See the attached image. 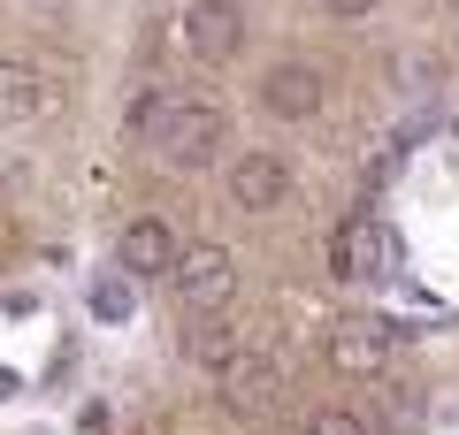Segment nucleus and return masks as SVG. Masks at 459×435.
Returning a JSON list of instances; mask_svg holds the SVG:
<instances>
[{"mask_svg":"<svg viewBox=\"0 0 459 435\" xmlns=\"http://www.w3.org/2000/svg\"><path fill=\"white\" fill-rule=\"evenodd\" d=\"M153 161H161L169 176H199V168H222V161H230V115L214 107V99H184L177 123L153 138Z\"/></svg>","mask_w":459,"mask_h":435,"instance_id":"obj_1","label":"nucleus"},{"mask_svg":"<svg viewBox=\"0 0 459 435\" xmlns=\"http://www.w3.org/2000/svg\"><path fill=\"white\" fill-rule=\"evenodd\" d=\"M214 397H222L230 420H276L283 405H291V374H283L276 352H261V344H246V352L230 359L222 374H214Z\"/></svg>","mask_w":459,"mask_h":435,"instance_id":"obj_2","label":"nucleus"},{"mask_svg":"<svg viewBox=\"0 0 459 435\" xmlns=\"http://www.w3.org/2000/svg\"><path fill=\"white\" fill-rule=\"evenodd\" d=\"M238 252L214 237H192L177 252V268H169V290H177V306L184 313H230V298H238Z\"/></svg>","mask_w":459,"mask_h":435,"instance_id":"obj_3","label":"nucleus"},{"mask_svg":"<svg viewBox=\"0 0 459 435\" xmlns=\"http://www.w3.org/2000/svg\"><path fill=\"white\" fill-rule=\"evenodd\" d=\"M291 192H299L291 161H283V153H268V145H246V153H230V161H222V199L246 214V222L283 214V207H291Z\"/></svg>","mask_w":459,"mask_h":435,"instance_id":"obj_4","label":"nucleus"},{"mask_svg":"<svg viewBox=\"0 0 459 435\" xmlns=\"http://www.w3.org/2000/svg\"><path fill=\"white\" fill-rule=\"evenodd\" d=\"M177 47L192 54L199 69H222L246 54V8L238 0H184V16H177Z\"/></svg>","mask_w":459,"mask_h":435,"instance_id":"obj_5","label":"nucleus"},{"mask_svg":"<svg viewBox=\"0 0 459 435\" xmlns=\"http://www.w3.org/2000/svg\"><path fill=\"white\" fill-rule=\"evenodd\" d=\"M253 99H261V115L268 123H314V115L329 107V77L307 62V54H291V62H268L261 69V84H253Z\"/></svg>","mask_w":459,"mask_h":435,"instance_id":"obj_6","label":"nucleus"},{"mask_svg":"<svg viewBox=\"0 0 459 435\" xmlns=\"http://www.w3.org/2000/svg\"><path fill=\"white\" fill-rule=\"evenodd\" d=\"M177 252H184V237H177V222H169V214H131V222L115 229V268L131 275V283L169 275V268H177Z\"/></svg>","mask_w":459,"mask_h":435,"instance_id":"obj_7","label":"nucleus"},{"mask_svg":"<svg viewBox=\"0 0 459 435\" xmlns=\"http://www.w3.org/2000/svg\"><path fill=\"white\" fill-rule=\"evenodd\" d=\"M322 367L337 374V382H368V389H376L383 374H391V328H376V321H344V328H329Z\"/></svg>","mask_w":459,"mask_h":435,"instance_id":"obj_8","label":"nucleus"},{"mask_svg":"<svg viewBox=\"0 0 459 435\" xmlns=\"http://www.w3.org/2000/svg\"><path fill=\"white\" fill-rule=\"evenodd\" d=\"M54 107V77L23 54H0V130H31Z\"/></svg>","mask_w":459,"mask_h":435,"instance_id":"obj_9","label":"nucleus"},{"mask_svg":"<svg viewBox=\"0 0 459 435\" xmlns=\"http://www.w3.org/2000/svg\"><path fill=\"white\" fill-rule=\"evenodd\" d=\"M192 367H207V374H222L230 359L246 352V328L230 321V313H184V344H177Z\"/></svg>","mask_w":459,"mask_h":435,"instance_id":"obj_10","label":"nucleus"},{"mask_svg":"<svg viewBox=\"0 0 459 435\" xmlns=\"http://www.w3.org/2000/svg\"><path fill=\"white\" fill-rule=\"evenodd\" d=\"M184 99H192V92H177V84H138L131 107H123V138H146V145H153L169 123H177Z\"/></svg>","mask_w":459,"mask_h":435,"instance_id":"obj_11","label":"nucleus"},{"mask_svg":"<svg viewBox=\"0 0 459 435\" xmlns=\"http://www.w3.org/2000/svg\"><path fill=\"white\" fill-rule=\"evenodd\" d=\"M84 306H92V321H108V328H115V321H131V306H138L131 275H123V268H108L92 290H84Z\"/></svg>","mask_w":459,"mask_h":435,"instance_id":"obj_12","label":"nucleus"},{"mask_svg":"<svg viewBox=\"0 0 459 435\" xmlns=\"http://www.w3.org/2000/svg\"><path fill=\"white\" fill-rule=\"evenodd\" d=\"M376 420H383V428H421V389L383 374V382H376Z\"/></svg>","mask_w":459,"mask_h":435,"instance_id":"obj_13","label":"nucleus"},{"mask_svg":"<svg viewBox=\"0 0 459 435\" xmlns=\"http://www.w3.org/2000/svg\"><path fill=\"white\" fill-rule=\"evenodd\" d=\"M299 435H376V420L352 413V405H314V413L299 420Z\"/></svg>","mask_w":459,"mask_h":435,"instance_id":"obj_14","label":"nucleus"},{"mask_svg":"<svg viewBox=\"0 0 459 435\" xmlns=\"http://www.w3.org/2000/svg\"><path fill=\"white\" fill-rule=\"evenodd\" d=\"M376 8H383V0H322V16H329V23H368Z\"/></svg>","mask_w":459,"mask_h":435,"instance_id":"obj_15","label":"nucleus"},{"mask_svg":"<svg viewBox=\"0 0 459 435\" xmlns=\"http://www.w3.org/2000/svg\"><path fill=\"white\" fill-rule=\"evenodd\" d=\"M16 397H23V374H16V367H0V405H16Z\"/></svg>","mask_w":459,"mask_h":435,"instance_id":"obj_16","label":"nucleus"},{"mask_svg":"<svg viewBox=\"0 0 459 435\" xmlns=\"http://www.w3.org/2000/svg\"><path fill=\"white\" fill-rule=\"evenodd\" d=\"M444 8H452V16H459V0H444Z\"/></svg>","mask_w":459,"mask_h":435,"instance_id":"obj_17","label":"nucleus"}]
</instances>
